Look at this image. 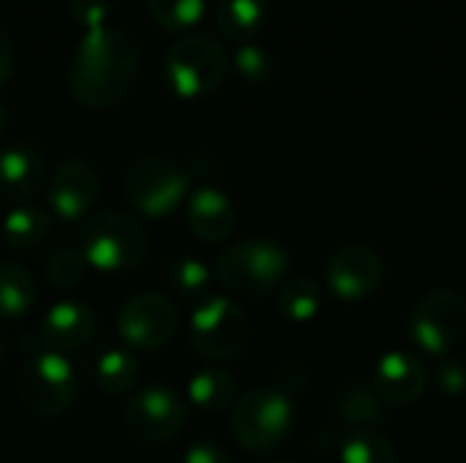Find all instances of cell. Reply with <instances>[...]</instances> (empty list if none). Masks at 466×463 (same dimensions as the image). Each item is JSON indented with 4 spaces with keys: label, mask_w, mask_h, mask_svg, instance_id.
Instances as JSON below:
<instances>
[{
    "label": "cell",
    "mask_w": 466,
    "mask_h": 463,
    "mask_svg": "<svg viewBox=\"0 0 466 463\" xmlns=\"http://www.w3.org/2000/svg\"><path fill=\"white\" fill-rule=\"evenodd\" d=\"M188 338L197 355L224 363L243 355L251 325L246 311L229 297H208L188 319Z\"/></svg>",
    "instance_id": "6"
},
{
    "label": "cell",
    "mask_w": 466,
    "mask_h": 463,
    "mask_svg": "<svg viewBox=\"0 0 466 463\" xmlns=\"http://www.w3.org/2000/svg\"><path fill=\"white\" fill-rule=\"evenodd\" d=\"M112 3L109 0H68V14L85 30H98L106 25Z\"/></svg>",
    "instance_id": "30"
},
{
    "label": "cell",
    "mask_w": 466,
    "mask_h": 463,
    "mask_svg": "<svg viewBox=\"0 0 466 463\" xmlns=\"http://www.w3.org/2000/svg\"><path fill=\"white\" fill-rule=\"evenodd\" d=\"M339 458L341 463H399V453L385 434L363 428L344 442Z\"/></svg>",
    "instance_id": "25"
},
{
    "label": "cell",
    "mask_w": 466,
    "mask_h": 463,
    "mask_svg": "<svg viewBox=\"0 0 466 463\" xmlns=\"http://www.w3.org/2000/svg\"><path fill=\"white\" fill-rule=\"evenodd\" d=\"M16 71V52L11 44V35L0 27V90L8 87V82L14 79Z\"/></svg>",
    "instance_id": "33"
},
{
    "label": "cell",
    "mask_w": 466,
    "mask_h": 463,
    "mask_svg": "<svg viewBox=\"0 0 466 463\" xmlns=\"http://www.w3.org/2000/svg\"><path fill=\"white\" fill-rule=\"evenodd\" d=\"M128 202L150 218L169 216L188 194V172L161 156H139L128 164L126 177Z\"/></svg>",
    "instance_id": "8"
},
{
    "label": "cell",
    "mask_w": 466,
    "mask_h": 463,
    "mask_svg": "<svg viewBox=\"0 0 466 463\" xmlns=\"http://www.w3.org/2000/svg\"><path fill=\"white\" fill-rule=\"evenodd\" d=\"M3 355H5V336H3V330H0V360H3Z\"/></svg>",
    "instance_id": "35"
},
{
    "label": "cell",
    "mask_w": 466,
    "mask_h": 463,
    "mask_svg": "<svg viewBox=\"0 0 466 463\" xmlns=\"http://www.w3.org/2000/svg\"><path fill=\"white\" fill-rule=\"evenodd\" d=\"M295 426V407L281 390L259 388L238 398L229 418V431L238 445L254 456L279 450Z\"/></svg>",
    "instance_id": "5"
},
{
    "label": "cell",
    "mask_w": 466,
    "mask_h": 463,
    "mask_svg": "<svg viewBox=\"0 0 466 463\" xmlns=\"http://www.w3.org/2000/svg\"><path fill=\"white\" fill-rule=\"evenodd\" d=\"M382 281L385 262L371 246L363 243H350L339 248L325 265V284L344 303L371 297L382 287Z\"/></svg>",
    "instance_id": "12"
},
{
    "label": "cell",
    "mask_w": 466,
    "mask_h": 463,
    "mask_svg": "<svg viewBox=\"0 0 466 463\" xmlns=\"http://www.w3.org/2000/svg\"><path fill=\"white\" fill-rule=\"evenodd\" d=\"M142 68V52L137 41L117 27L85 30L68 60V90L76 104L90 109H106L126 98Z\"/></svg>",
    "instance_id": "1"
},
{
    "label": "cell",
    "mask_w": 466,
    "mask_h": 463,
    "mask_svg": "<svg viewBox=\"0 0 466 463\" xmlns=\"http://www.w3.org/2000/svg\"><path fill=\"white\" fill-rule=\"evenodd\" d=\"M90 377H93V382H96V388L101 393L123 396V393H131L134 385L139 382V363L128 349L109 347V349L96 355Z\"/></svg>",
    "instance_id": "18"
},
{
    "label": "cell",
    "mask_w": 466,
    "mask_h": 463,
    "mask_svg": "<svg viewBox=\"0 0 466 463\" xmlns=\"http://www.w3.org/2000/svg\"><path fill=\"white\" fill-rule=\"evenodd\" d=\"M388 409L390 407L380 398V393L369 382H352L350 388L341 390L336 401V412L341 423L355 426L358 431L371 428L374 423H382L388 418Z\"/></svg>",
    "instance_id": "21"
},
{
    "label": "cell",
    "mask_w": 466,
    "mask_h": 463,
    "mask_svg": "<svg viewBox=\"0 0 466 463\" xmlns=\"http://www.w3.org/2000/svg\"><path fill=\"white\" fill-rule=\"evenodd\" d=\"M208 0H147L153 22L169 33H186L205 16Z\"/></svg>",
    "instance_id": "26"
},
{
    "label": "cell",
    "mask_w": 466,
    "mask_h": 463,
    "mask_svg": "<svg viewBox=\"0 0 466 463\" xmlns=\"http://www.w3.org/2000/svg\"><path fill=\"white\" fill-rule=\"evenodd\" d=\"M5 126H8V109H5V104L0 101V136H3V131H5Z\"/></svg>",
    "instance_id": "34"
},
{
    "label": "cell",
    "mask_w": 466,
    "mask_h": 463,
    "mask_svg": "<svg viewBox=\"0 0 466 463\" xmlns=\"http://www.w3.org/2000/svg\"><path fill=\"white\" fill-rule=\"evenodd\" d=\"M87 262L82 257V251H74V248H60L55 251L46 265H44V273H46V281L55 287V289H74L85 281L87 276Z\"/></svg>",
    "instance_id": "28"
},
{
    "label": "cell",
    "mask_w": 466,
    "mask_h": 463,
    "mask_svg": "<svg viewBox=\"0 0 466 463\" xmlns=\"http://www.w3.org/2000/svg\"><path fill=\"white\" fill-rule=\"evenodd\" d=\"M35 278L16 262H0V317H22L35 306Z\"/></svg>",
    "instance_id": "24"
},
{
    "label": "cell",
    "mask_w": 466,
    "mask_h": 463,
    "mask_svg": "<svg viewBox=\"0 0 466 463\" xmlns=\"http://www.w3.org/2000/svg\"><path fill=\"white\" fill-rule=\"evenodd\" d=\"M407 333L426 355L451 352L466 336V300L453 289L423 295L407 317Z\"/></svg>",
    "instance_id": "9"
},
{
    "label": "cell",
    "mask_w": 466,
    "mask_h": 463,
    "mask_svg": "<svg viewBox=\"0 0 466 463\" xmlns=\"http://www.w3.org/2000/svg\"><path fill=\"white\" fill-rule=\"evenodd\" d=\"M183 463H232V456L216 442H197L186 450Z\"/></svg>",
    "instance_id": "32"
},
{
    "label": "cell",
    "mask_w": 466,
    "mask_h": 463,
    "mask_svg": "<svg viewBox=\"0 0 466 463\" xmlns=\"http://www.w3.org/2000/svg\"><path fill=\"white\" fill-rule=\"evenodd\" d=\"M188 423V404L169 388H145L128 398L126 426L139 442H172Z\"/></svg>",
    "instance_id": "11"
},
{
    "label": "cell",
    "mask_w": 466,
    "mask_h": 463,
    "mask_svg": "<svg viewBox=\"0 0 466 463\" xmlns=\"http://www.w3.org/2000/svg\"><path fill=\"white\" fill-rule=\"evenodd\" d=\"M177 330V308L161 292H139L123 303L117 333L134 352H156L172 341Z\"/></svg>",
    "instance_id": "10"
},
{
    "label": "cell",
    "mask_w": 466,
    "mask_h": 463,
    "mask_svg": "<svg viewBox=\"0 0 466 463\" xmlns=\"http://www.w3.org/2000/svg\"><path fill=\"white\" fill-rule=\"evenodd\" d=\"M235 224H238V210L224 191L205 186L188 196L186 226L194 237L205 243H224L235 232Z\"/></svg>",
    "instance_id": "17"
},
{
    "label": "cell",
    "mask_w": 466,
    "mask_h": 463,
    "mask_svg": "<svg viewBox=\"0 0 466 463\" xmlns=\"http://www.w3.org/2000/svg\"><path fill=\"white\" fill-rule=\"evenodd\" d=\"M270 3L268 0H218L216 3V25L232 41H251L265 27Z\"/></svg>",
    "instance_id": "20"
},
{
    "label": "cell",
    "mask_w": 466,
    "mask_h": 463,
    "mask_svg": "<svg viewBox=\"0 0 466 463\" xmlns=\"http://www.w3.org/2000/svg\"><path fill=\"white\" fill-rule=\"evenodd\" d=\"M44 186V158L27 145H8L0 150V202L3 205H27L35 191Z\"/></svg>",
    "instance_id": "16"
},
{
    "label": "cell",
    "mask_w": 466,
    "mask_h": 463,
    "mask_svg": "<svg viewBox=\"0 0 466 463\" xmlns=\"http://www.w3.org/2000/svg\"><path fill=\"white\" fill-rule=\"evenodd\" d=\"M437 382H440V390L451 398H459L466 393V366L461 360H445L437 371Z\"/></svg>",
    "instance_id": "31"
},
{
    "label": "cell",
    "mask_w": 466,
    "mask_h": 463,
    "mask_svg": "<svg viewBox=\"0 0 466 463\" xmlns=\"http://www.w3.org/2000/svg\"><path fill=\"white\" fill-rule=\"evenodd\" d=\"M164 278H167V284L175 292H180L186 297L202 295L210 287V270L199 259H194V257L169 259L167 267H164Z\"/></svg>",
    "instance_id": "27"
},
{
    "label": "cell",
    "mask_w": 466,
    "mask_h": 463,
    "mask_svg": "<svg viewBox=\"0 0 466 463\" xmlns=\"http://www.w3.org/2000/svg\"><path fill=\"white\" fill-rule=\"evenodd\" d=\"M19 401L38 418L63 415L76 398V374L66 355L33 352L16 377Z\"/></svg>",
    "instance_id": "7"
},
{
    "label": "cell",
    "mask_w": 466,
    "mask_h": 463,
    "mask_svg": "<svg viewBox=\"0 0 466 463\" xmlns=\"http://www.w3.org/2000/svg\"><path fill=\"white\" fill-rule=\"evenodd\" d=\"M101 194V177L85 158H68L55 166L49 183H46V199L57 218L76 221L90 213V207L98 202Z\"/></svg>",
    "instance_id": "13"
},
{
    "label": "cell",
    "mask_w": 466,
    "mask_h": 463,
    "mask_svg": "<svg viewBox=\"0 0 466 463\" xmlns=\"http://www.w3.org/2000/svg\"><path fill=\"white\" fill-rule=\"evenodd\" d=\"M216 276L238 297H262L289 278V254L276 240L246 237L218 254Z\"/></svg>",
    "instance_id": "2"
},
{
    "label": "cell",
    "mask_w": 466,
    "mask_h": 463,
    "mask_svg": "<svg viewBox=\"0 0 466 463\" xmlns=\"http://www.w3.org/2000/svg\"><path fill=\"white\" fill-rule=\"evenodd\" d=\"M52 229V216L38 205H19L3 221V240L11 248L30 251L46 240Z\"/></svg>",
    "instance_id": "22"
},
{
    "label": "cell",
    "mask_w": 466,
    "mask_h": 463,
    "mask_svg": "<svg viewBox=\"0 0 466 463\" xmlns=\"http://www.w3.org/2000/svg\"><path fill=\"white\" fill-rule=\"evenodd\" d=\"M82 257L90 267L120 273L139 267L150 254V232L147 226L123 213V210H104L85 221L82 226Z\"/></svg>",
    "instance_id": "3"
},
{
    "label": "cell",
    "mask_w": 466,
    "mask_h": 463,
    "mask_svg": "<svg viewBox=\"0 0 466 463\" xmlns=\"http://www.w3.org/2000/svg\"><path fill=\"white\" fill-rule=\"evenodd\" d=\"M96 333V314L87 303L63 300L55 303L38 325V341L46 352L66 355L82 349Z\"/></svg>",
    "instance_id": "15"
},
{
    "label": "cell",
    "mask_w": 466,
    "mask_h": 463,
    "mask_svg": "<svg viewBox=\"0 0 466 463\" xmlns=\"http://www.w3.org/2000/svg\"><path fill=\"white\" fill-rule=\"evenodd\" d=\"M188 401L208 415L238 404V379L227 368H202L188 379Z\"/></svg>",
    "instance_id": "19"
},
{
    "label": "cell",
    "mask_w": 466,
    "mask_h": 463,
    "mask_svg": "<svg viewBox=\"0 0 466 463\" xmlns=\"http://www.w3.org/2000/svg\"><path fill=\"white\" fill-rule=\"evenodd\" d=\"M227 68L229 57L224 46L202 33L180 35L164 55L167 87L183 101L210 96L224 82Z\"/></svg>",
    "instance_id": "4"
},
{
    "label": "cell",
    "mask_w": 466,
    "mask_h": 463,
    "mask_svg": "<svg viewBox=\"0 0 466 463\" xmlns=\"http://www.w3.org/2000/svg\"><path fill=\"white\" fill-rule=\"evenodd\" d=\"M232 63H235V71L240 74V79L248 82V85H265L273 76V57H270V52L265 46L254 44V41L240 44L235 57H232Z\"/></svg>",
    "instance_id": "29"
},
{
    "label": "cell",
    "mask_w": 466,
    "mask_h": 463,
    "mask_svg": "<svg viewBox=\"0 0 466 463\" xmlns=\"http://www.w3.org/2000/svg\"><path fill=\"white\" fill-rule=\"evenodd\" d=\"M429 368L423 357H418L415 352L393 349L377 363L371 385L388 407H410L423 396Z\"/></svg>",
    "instance_id": "14"
},
{
    "label": "cell",
    "mask_w": 466,
    "mask_h": 463,
    "mask_svg": "<svg viewBox=\"0 0 466 463\" xmlns=\"http://www.w3.org/2000/svg\"><path fill=\"white\" fill-rule=\"evenodd\" d=\"M273 463H292V461H273Z\"/></svg>",
    "instance_id": "36"
},
{
    "label": "cell",
    "mask_w": 466,
    "mask_h": 463,
    "mask_svg": "<svg viewBox=\"0 0 466 463\" xmlns=\"http://www.w3.org/2000/svg\"><path fill=\"white\" fill-rule=\"evenodd\" d=\"M276 308L287 322H309L319 314L322 308V289L314 278L309 276H295L287 278L276 289Z\"/></svg>",
    "instance_id": "23"
}]
</instances>
